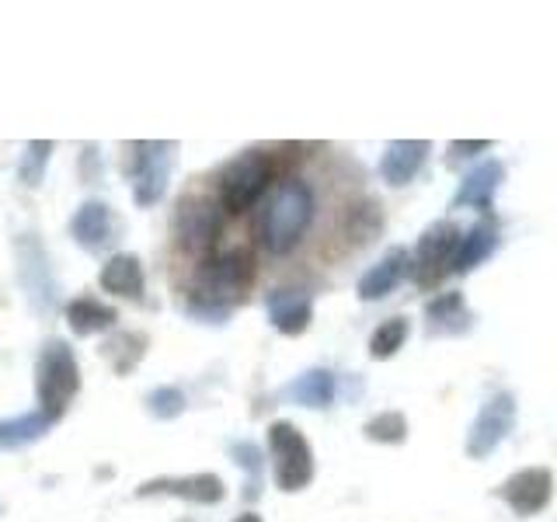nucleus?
<instances>
[{
  "label": "nucleus",
  "mask_w": 557,
  "mask_h": 522,
  "mask_svg": "<svg viewBox=\"0 0 557 522\" xmlns=\"http://www.w3.org/2000/svg\"><path fill=\"white\" fill-rule=\"evenodd\" d=\"M139 498L147 495H171V498H182L188 505H220L226 498V484L220 474H185V477H153V481H144L136 487Z\"/></svg>",
  "instance_id": "ddd939ff"
},
{
  "label": "nucleus",
  "mask_w": 557,
  "mask_h": 522,
  "mask_svg": "<svg viewBox=\"0 0 557 522\" xmlns=\"http://www.w3.org/2000/svg\"><path fill=\"white\" fill-rule=\"evenodd\" d=\"M345 234H348V240H356V248L373 244L383 234V206L373 199L356 202L345 216Z\"/></svg>",
  "instance_id": "a878e982"
},
{
  "label": "nucleus",
  "mask_w": 557,
  "mask_h": 522,
  "mask_svg": "<svg viewBox=\"0 0 557 522\" xmlns=\"http://www.w3.org/2000/svg\"><path fill=\"white\" fill-rule=\"evenodd\" d=\"M474 327V310H470L467 296L449 289L435 293L432 300H425V335L429 338H460Z\"/></svg>",
  "instance_id": "f3484780"
},
{
  "label": "nucleus",
  "mask_w": 557,
  "mask_h": 522,
  "mask_svg": "<svg viewBox=\"0 0 557 522\" xmlns=\"http://www.w3.org/2000/svg\"><path fill=\"white\" fill-rule=\"evenodd\" d=\"M492 139H453L446 147V167H460L463 161H474L481 153H492Z\"/></svg>",
  "instance_id": "7c9ffc66"
},
{
  "label": "nucleus",
  "mask_w": 557,
  "mask_h": 522,
  "mask_svg": "<svg viewBox=\"0 0 557 522\" xmlns=\"http://www.w3.org/2000/svg\"><path fill=\"white\" fill-rule=\"evenodd\" d=\"M272 185V157L265 150H240L216 174V199L223 213H248Z\"/></svg>",
  "instance_id": "39448f33"
},
{
  "label": "nucleus",
  "mask_w": 557,
  "mask_h": 522,
  "mask_svg": "<svg viewBox=\"0 0 557 522\" xmlns=\"http://www.w3.org/2000/svg\"><path fill=\"white\" fill-rule=\"evenodd\" d=\"M429 153H432L429 139H391L380 153V178L391 188L411 185L429 164Z\"/></svg>",
  "instance_id": "dca6fc26"
},
{
  "label": "nucleus",
  "mask_w": 557,
  "mask_h": 522,
  "mask_svg": "<svg viewBox=\"0 0 557 522\" xmlns=\"http://www.w3.org/2000/svg\"><path fill=\"white\" fill-rule=\"evenodd\" d=\"M188 408V397L182 387H174V383H164V387H153L147 394V411L157 418V422H174V418H182Z\"/></svg>",
  "instance_id": "c756f323"
},
{
  "label": "nucleus",
  "mask_w": 557,
  "mask_h": 522,
  "mask_svg": "<svg viewBox=\"0 0 557 522\" xmlns=\"http://www.w3.org/2000/svg\"><path fill=\"white\" fill-rule=\"evenodd\" d=\"M286 397L293 405L300 408H310V411H321V408H331L338 397V376L327 370V365H313V370L300 373L289 387H286Z\"/></svg>",
  "instance_id": "412c9836"
},
{
  "label": "nucleus",
  "mask_w": 557,
  "mask_h": 522,
  "mask_svg": "<svg viewBox=\"0 0 557 522\" xmlns=\"http://www.w3.org/2000/svg\"><path fill=\"white\" fill-rule=\"evenodd\" d=\"M57 425L49 414H42L39 408H32L25 414H14V418H0V452H14L22 446H32L46 439V432Z\"/></svg>",
  "instance_id": "5701e85b"
},
{
  "label": "nucleus",
  "mask_w": 557,
  "mask_h": 522,
  "mask_svg": "<svg viewBox=\"0 0 557 522\" xmlns=\"http://www.w3.org/2000/svg\"><path fill=\"white\" fill-rule=\"evenodd\" d=\"M49 157H52V144L49 139H32L22 153V164H17V182L25 188H39L46 178V167H49Z\"/></svg>",
  "instance_id": "c85d7f7f"
},
{
  "label": "nucleus",
  "mask_w": 557,
  "mask_h": 522,
  "mask_svg": "<svg viewBox=\"0 0 557 522\" xmlns=\"http://www.w3.org/2000/svg\"><path fill=\"white\" fill-rule=\"evenodd\" d=\"M14 261H17L22 289L28 293V303L39 313H49L52 307H57V275H52L42 240L35 234H22L14 240Z\"/></svg>",
  "instance_id": "9d476101"
},
{
  "label": "nucleus",
  "mask_w": 557,
  "mask_h": 522,
  "mask_svg": "<svg viewBox=\"0 0 557 522\" xmlns=\"http://www.w3.org/2000/svg\"><path fill=\"white\" fill-rule=\"evenodd\" d=\"M223 223H226V213H223L216 196L185 191V196L174 202L171 234H174V240H178L182 251L196 254V258H209L223 237Z\"/></svg>",
  "instance_id": "20e7f679"
},
{
  "label": "nucleus",
  "mask_w": 557,
  "mask_h": 522,
  "mask_svg": "<svg viewBox=\"0 0 557 522\" xmlns=\"http://www.w3.org/2000/svg\"><path fill=\"white\" fill-rule=\"evenodd\" d=\"M505 174H509L505 171V161H498V157H484L481 164H474L460 178L457 191H453L449 209H478L481 216L492 213V206H495L498 191L505 185Z\"/></svg>",
  "instance_id": "f8f14e48"
},
{
  "label": "nucleus",
  "mask_w": 557,
  "mask_h": 522,
  "mask_svg": "<svg viewBox=\"0 0 557 522\" xmlns=\"http://www.w3.org/2000/svg\"><path fill=\"white\" fill-rule=\"evenodd\" d=\"M463 240V226L457 220H435L418 237L411 251V283L435 289L446 275H453V258Z\"/></svg>",
  "instance_id": "0eeeda50"
},
{
  "label": "nucleus",
  "mask_w": 557,
  "mask_h": 522,
  "mask_svg": "<svg viewBox=\"0 0 557 522\" xmlns=\"http://www.w3.org/2000/svg\"><path fill=\"white\" fill-rule=\"evenodd\" d=\"M408 335H411V321L405 313H394V318L380 321V327L370 335V359H376V362L394 359L400 348H405Z\"/></svg>",
  "instance_id": "bb28decb"
},
{
  "label": "nucleus",
  "mask_w": 557,
  "mask_h": 522,
  "mask_svg": "<svg viewBox=\"0 0 557 522\" xmlns=\"http://www.w3.org/2000/svg\"><path fill=\"white\" fill-rule=\"evenodd\" d=\"M516 418H519V405H516V394L509 390H495L492 397L484 400L478 418L470 422L467 432V457L470 460H487L492 452L509 439V432L516 428Z\"/></svg>",
  "instance_id": "6e6552de"
},
{
  "label": "nucleus",
  "mask_w": 557,
  "mask_h": 522,
  "mask_svg": "<svg viewBox=\"0 0 557 522\" xmlns=\"http://www.w3.org/2000/svg\"><path fill=\"white\" fill-rule=\"evenodd\" d=\"M255 283V258L244 248H231L202 258V265L191 283V296L185 313L199 324H226L244 293Z\"/></svg>",
  "instance_id": "f257e3e1"
},
{
  "label": "nucleus",
  "mask_w": 557,
  "mask_h": 522,
  "mask_svg": "<svg viewBox=\"0 0 557 522\" xmlns=\"http://www.w3.org/2000/svg\"><path fill=\"white\" fill-rule=\"evenodd\" d=\"M101 356L112 362V370L119 376H129L147 356V338L139 331H119V335L101 341Z\"/></svg>",
  "instance_id": "b1692460"
},
{
  "label": "nucleus",
  "mask_w": 557,
  "mask_h": 522,
  "mask_svg": "<svg viewBox=\"0 0 557 522\" xmlns=\"http://www.w3.org/2000/svg\"><path fill=\"white\" fill-rule=\"evenodd\" d=\"M185 522H188V519H185Z\"/></svg>",
  "instance_id": "473e14b6"
},
{
  "label": "nucleus",
  "mask_w": 557,
  "mask_h": 522,
  "mask_svg": "<svg viewBox=\"0 0 557 522\" xmlns=\"http://www.w3.org/2000/svg\"><path fill=\"white\" fill-rule=\"evenodd\" d=\"M81 394V365L70 341L49 338L35 359V408L60 422L70 400Z\"/></svg>",
  "instance_id": "7ed1b4c3"
},
{
  "label": "nucleus",
  "mask_w": 557,
  "mask_h": 522,
  "mask_svg": "<svg viewBox=\"0 0 557 522\" xmlns=\"http://www.w3.org/2000/svg\"><path fill=\"white\" fill-rule=\"evenodd\" d=\"M495 495L509 505L512 515L533 519L554 501V470L550 467H522L495 487Z\"/></svg>",
  "instance_id": "9b49d317"
},
{
  "label": "nucleus",
  "mask_w": 557,
  "mask_h": 522,
  "mask_svg": "<svg viewBox=\"0 0 557 522\" xmlns=\"http://www.w3.org/2000/svg\"><path fill=\"white\" fill-rule=\"evenodd\" d=\"M269 324L286 338H300L313 321V296L304 286H275L265 296Z\"/></svg>",
  "instance_id": "4468645a"
},
{
  "label": "nucleus",
  "mask_w": 557,
  "mask_h": 522,
  "mask_svg": "<svg viewBox=\"0 0 557 522\" xmlns=\"http://www.w3.org/2000/svg\"><path fill=\"white\" fill-rule=\"evenodd\" d=\"M269 460H272V481L278 492H286V495L304 492V487H310L313 474H318L307 435L293 422L269 425Z\"/></svg>",
  "instance_id": "423d86ee"
},
{
  "label": "nucleus",
  "mask_w": 557,
  "mask_h": 522,
  "mask_svg": "<svg viewBox=\"0 0 557 522\" xmlns=\"http://www.w3.org/2000/svg\"><path fill=\"white\" fill-rule=\"evenodd\" d=\"M63 318H66L70 331H74L77 338H91V335H101V331L115 327L119 310L95 300V296H77V300L66 303Z\"/></svg>",
  "instance_id": "4be33fe9"
},
{
  "label": "nucleus",
  "mask_w": 557,
  "mask_h": 522,
  "mask_svg": "<svg viewBox=\"0 0 557 522\" xmlns=\"http://www.w3.org/2000/svg\"><path fill=\"white\" fill-rule=\"evenodd\" d=\"M70 237H74L84 251H104L115 237V213L109 202L87 199L70 220Z\"/></svg>",
  "instance_id": "6ab92c4d"
},
{
  "label": "nucleus",
  "mask_w": 557,
  "mask_h": 522,
  "mask_svg": "<svg viewBox=\"0 0 557 522\" xmlns=\"http://www.w3.org/2000/svg\"><path fill=\"white\" fill-rule=\"evenodd\" d=\"M133 150H136V161L126 167L133 174V202L139 209H150L164 199L178 147L174 144H133Z\"/></svg>",
  "instance_id": "1a4fd4ad"
},
{
  "label": "nucleus",
  "mask_w": 557,
  "mask_h": 522,
  "mask_svg": "<svg viewBox=\"0 0 557 522\" xmlns=\"http://www.w3.org/2000/svg\"><path fill=\"white\" fill-rule=\"evenodd\" d=\"M313 216H318V196L307 178H283L272 191L265 206L258 213V244L269 254L283 258L296 251L310 231Z\"/></svg>",
  "instance_id": "f03ea898"
},
{
  "label": "nucleus",
  "mask_w": 557,
  "mask_h": 522,
  "mask_svg": "<svg viewBox=\"0 0 557 522\" xmlns=\"http://www.w3.org/2000/svg\"><path fill=\"white\" fill-rule=\"evenodd\" d=\"M231 522H261V515H258V512H240V515L231 519Z\"/></svg>",
  "instance_id": "2f4dec72"
},
{
  "label": "nucleus",
  "mask_w": 557,
  "mask_h": 522,
  "mask_svg": "<svg viewBox=\"0 0 557 522\" xmlns=\"http://www.w3.org/2000/svg\"><path fill=\"white\" fill-rule=\"evenodd\" d=\"M362 435L380 446H400L408 439V418L400 411H380L362 425Z\"/></svg>",
  "instance_id": "cd10ccee"
},
{
  "label": "nucleus",
  "mask_w": 557,
  "mask_h": 522,
  "mask_svg": "<svg viewBox=\"0 0 557 522\" xmlns=\"http://www.w3.org/2000/svg\"><path fill=\"white\" fill-rule=\"evenodd\" d=\"M405 278H411V251L397 244V248H391L376 265H370L359 275L356 293L362 303H376V300H387Z\"/></svg>",
  "instance_id": "2eb2a0df"
},
{
  "label": "nucleus",
  "mask_w": 557,
  "mask_h": 522,
  "mask_svg": "<svg viewBox=\"0 0 557 522\" xmlns=\"http://www.w3.org/2000/svg\"><path fill=\"white\" fill-rule=\"evenodd\" d=\"M226 452H231V460L244 470V474H248L244 498L255 501L261 495V481H265V449L251 439H234L231 446H226Z\"/></svg>",
  "instance_id": "393cba45"
},
{
  "label": "nucleus",
  "mask_w": 557,
  "mask_h": 522,
  "mask_svg": "<svg viewBox=\"0 0 557 522\" xmlns=\"http://www.w3.org/2000/svg\"><path fill=\"white\" fill-rule=\"evenodd\" d=\"M98 283L104 293L122 296V300H139L147 289V275H144V261L136 254H112L98 272Z\"/></svg>",
  "instance_id": "aec40b11"
},
{
  "label": "nucleus",
  "mask_w": 557,
  "mask_h": 522,
  "mask_svg": "<svg viewBox=\"0 0 557 522\" xmlns=\"http://www.w3.org/2000/svg\"><path fill=\"white\" fill-rule=\"evenodd\" d=\"M502 234H498V220L495 213H484L463 231V240L457 248V258H453V275H470L478 265H484L487 258L498 251Z\"/></svg>",
  "instance_id": "a211bd4d"
}]
</instances>
